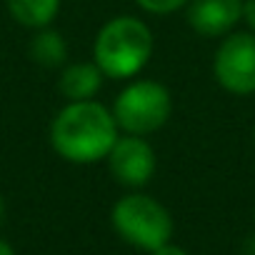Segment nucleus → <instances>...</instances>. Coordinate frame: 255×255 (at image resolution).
Masks as SVG:
<instances>
[{
  "mask_svg": "<svg viewBox=\"0 0 255 255\" xmlns=\"http://www.w3.org/2000/svg\"><path fill=\"white\" fill-rule=\"evenodd\" d=\"M243 20L250 25V30H255V0H245L243 3Z\"/></svg>",
  "mask_w": 255,
  "mask_h": 255,
  "instance_id": "nucleus-12",
  "label": "nucleus"
},
{
  "mask_svg": "<svg viewBox=\"0 0 255 255\" xmlns=\"http://www.w3.org/2000/svg\"><path fill=\"white\" fill-rule=\"evenodd\" d=\"M243 18V0H193L188 8L190 28L203 38L230 33Z\"/></svg>",
  "mask_w": 255,
  "mask_h": 255,
  "instance_id": "nucleus-7",
  "label": "nucleus"
},
{
  "mask_svg": "<svg viewBox=\"0 0 255 255\" xmlns=\"http://www.w3.org/2000/svg\"><path fill=\"white\" fill-rule=\"evenodd\" d=\"M173 110L170 93L155 80H135L113 103V118L128 135H148L168 123Z\"/></svg>",
  "mask_w": 255,
  "mask_h": 255,
  "instance_id": "nucleus-4",
  "label": "nucleus"
},
{
  "mask_svg": "<svg viewBox=\"0 0 255 255\" xmlns=\"http://www.w3.org/2000/svg\"><path fill=\"white\" fill-rule=\"evenodd\" d=\"M215 80L235 95L255 93V35L233 33L228 35L213 58Z\"/></svg>",
  "mask_w": 255,
  "mask_h": 255,
  "instance_id": "nucleus-5",
  "label": "nucleus"
},
{
  "mask_svg": "<svg viewBox=\"0 0 255 255\" xmlns=\"http://www.w3.org/2000/svg\"><path fill=\"white\" fill-rule=\"evenodd\" d=\"M135 3L148 10V13H155V15H168V13H175L180 10L188 0H135Z\"/></svg>",
  "mask_w": 255,
  "mask_h": 255,
  "instance_id": "nucleus-11",
  "label": "nucleus"
},
{
  "mask_svg": "<svg viewBox=\"0 0 255 255\" xmlns=\"http://www.w3.org/2000/svg\"><path fill=\"white\" fill-rule=\"evenodd\" d=\"M153 53L150 28L130 15L108 20L93 45L95 65L108 78H133L140 73Z\"/></svg>",
  "mask_w": 255,
  "mask_h": 255,
  "instance_id": "nucleus-2",
  "label": "nucleus"
},
{
  "mask_svg": "<svg viewBox=\"0 0 255 255\" xmlns=\"http://www.w3.org/2000/svg\"><path fill=\"white\" fill-rule=\"evenodd\" d=\"M5 218V203H3V195H0V223H3Z\"/></svg>",
  "mask_w": 255,
  "mask_h": 255,
  "instance_id": "nucleus-15",
  "label": "nucleus"
},
{
  "mask_svg": "<svg viewBox=\"0 0 255 255\" xmlns=\"http://www.w3.org/2000/svg\"><path fill=\"white\" fill-rule=\"evenodd\" d=\"M30 58L45 68H58L68 58V45L60 33L40 28V33L30 40Z\"/></svg>",
  "mask_w": 255,
  "mask_h": 255,
  "instance_id": "nucleus-10",
  "label": "nucleus"
},
{
  "mask_svg": "<svg viewBox=\"0 0 255 255\" xmlns=\"http://www.w3.org/2000/svg\"><path fill=\"white\" fill-rule=\"evenodd\" d=\"M153 255H185V250H180L178 245H170V243H165V245L155 248V250H153Z\"/></svg>",
  "mask_w": 255,
  "mask_h": 255,
  "instance_id": "nucleus-13",
  "label": "nucleus"
},
{
  "mask_svg": "<svg viewBox=\"0 0 255 255\" xmlns=\"http://www.w3.org/2000/svg\"><path fill=\"white\" fill-rule=\"evenodd\" d=\"M10 15L25 28H48L60 10V0H8Z\"/></svg>",
  "mask_w": 255,
  "mask_h": 255,
  "instance_id": "nucleus-9",
  "label": "nucleus"
},
{
  "mask_svg": "<svg viewBox=\"0 0 255 255\" xmlns=\"http://www.w3.org/2000/svg\"><path fill=\"white\" fill-rule=\"evenodd\" d=\"M113 228L115 233L135 248L155 250L165 245L173 235V218L170 213L153 200L150 195H125L113 208Z\"/></svg>",
  "mask_w": 255,
  "mask_h": 255,
  "instance_id": "nucleus-3",
  "label": "nucleus"
},
{
  "mask_svg": "<svg viewBox=\"0 0 255 255\" xmlns=\"http://www.w3.org/2000/svg\"><path fill=\"white\" fill-rule=\"evenodd\" d=\"M103 83V70L95 63H73L60 73L58 88L60 93L73 103V100H90Z\"/></svg>",
  "mask_w": 255,
  "mask_h": 255,
  "instance_id": "nucleus-8",
  "label": "nucleus"
},
{
  "mask_svg": "<svg viewBox=\"0 0 255 255\" xmlns=\"http://www.w3.org/2000/svg\"><path fill=\"white\" fill-rule=\"evenodd\" d=\"M118 140V123L108 108L95 100L68 103L50 125L53 150L70 163H95L108 158Z\"/></svg>",
  "mask_w": 255,
  "mask_h": 255,
  "instance_id": "nucleus-1",
  "label": "nucleus"
},
{
  "mask_svg": "<svg viewBox=\"0 0 255 255\" xmlns=\"http://www.w3.org/2000/svg\"><path fill=\"white\" fill-rule=\"evenodd\" d=\"M108 165H110L113 178L120 185L140 188V185L150 183V178L155 173V153H153L150 143L143 140V135L118 138L108 153Z\"/></svg>",
  "mask_w": 255,
  "mask_h": 255,
  "instance_id": "nucleus-6",
  "label": "nucleus"
},
{
  "mask_svg": "<svg viewBox=\"0 0 255 255\" xmlns=\"http://www.w3.org/2000/svg\"><path fill=\"white\" fill-rule=\"evenodd\" d=\"M0 255H15V250H13V248H10V245L3 240V238H0Z\"/></svg>",
  "mask_w": 255,
  "mask_h": 255,
  "instance_id": "nucleus-14",
  "label": "nucleus"
}]
</instances>
